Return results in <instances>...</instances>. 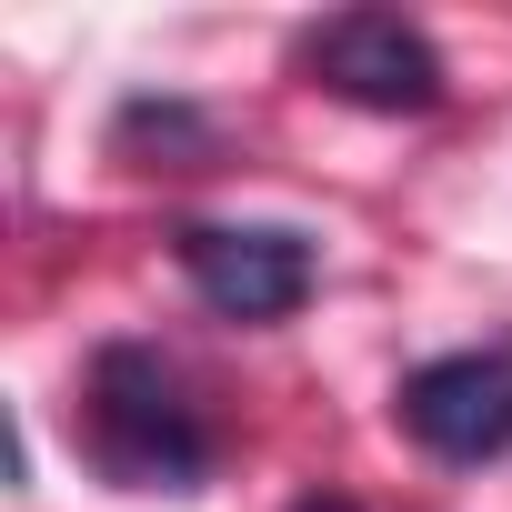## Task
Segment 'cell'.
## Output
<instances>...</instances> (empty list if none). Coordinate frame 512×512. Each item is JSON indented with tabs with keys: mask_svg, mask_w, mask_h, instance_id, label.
<instances>
[{
	"mask_svg": "<svg viewBox=\"0 0 512 512\" xmlns=\"http://www.w3.org/2000/svg\"><path fill=\"white\" fill-rule=\"evenodd\" d=\"M181 282L221 312V322H292L322 282V251L292 221H181Z\"/></svg>",
	"mask_w": 512,
	"mask_h": 512,
	"instance_id": "2",
	"label": "cell"
},
{
	"mask_svg": "<svg viewBox=\"0 0 512 512\" xmlns=\"http://www.w3.org/2000/svg\"><path fill=\"white\" fill-rule=\"evenodd\" d=\"M292 512H362V502H342V492H312V502H292Z\"/></svg>",
	"mask_w": 512,
	"mask_h": 512,
	"instance_id": "5",
	"label": "cell"
},
{
	"mask_svg": "<svg viewBox=\"0 0 512 512\" xmlns=\"http://www.w3.org/2000/svg\"><path fill=\"white\" fill-rule=\"evenodd\" d=\"M302 71H312L332 101L392 111V121L442 101V51H432V31L402 21V11H332L322 31H302Z\"/></svg>",
	"mask_w": 512,
	"mask_h": 512,
	"instance_id": "3",
	"label": "cell"
},
{
	"mask_svg": "<svg viewBox=\"0 0 512 512\" xmlns=\"http://www.w3.org/2000/svg\"><path fill=\"white\" fill-rule=\"evenodd\" d=\"M402 432L432 452V462H502L512 452V352L482 342V352H442L422 362L402 392H392Z\"/></svg>",
	"mask_w": 512,
	"mask_h": 512,
	"instance_id": "4",
	"label": "cell"
},
{
	"mask_svg": "<svg viewBox=\"0 0 512 512\" xmlns=\"http://www.w3.org/2000/svg\"><path fill=\"white\" fill-rule=\"evenodd\" d=\"M81 452L121 492H201L221 432L161 342H101L81 372Z\"/></svg>",
	"mask_w": 512,
	"mask_h": 512,
	"instance_id": "1",
	"label": "cell"
}]
</instances>
